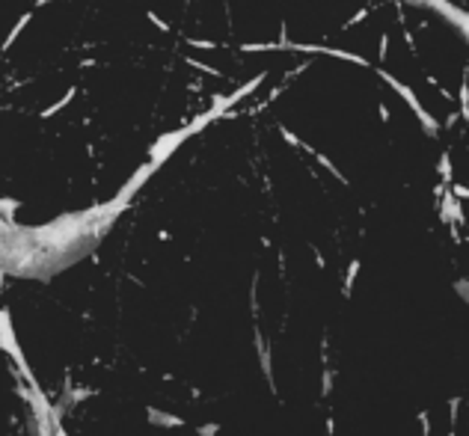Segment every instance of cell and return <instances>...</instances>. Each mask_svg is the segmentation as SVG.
I'll return each mask as SVG.
<instances>
[{"instance_id": "obj_1", "label": "cell", "mask_w": 469, "mask_h": 436, "mask_svg": "<svg viewBox=\"0 0 469 436\" xmlns=\"http://www.w3.org/2000/svg\"><path fill=\"white\" fill-rule=\"evenodd\" d=\"M359 267H362L359 258H353L351 264H348V273H345V279H342V297H345V300H351L353 282H356V276H359Z\"/></svg>"}, {"instance_id": "obj_2", "label": "cell", "mask_w": 469, "mask_h": 436, "mask_svg": "<svg viewBox=\"0 0 469 436\" xmlns=\"http://www.w3.org/2000/svg\"><path fill=\"white\" fill-rule=\"evenodd\" d=\"M461 404H464V395H455V398H449V436H458V422H461Z\"/></svg>"}, {"instance_id": "obj_3", "label": "cell", "mask_w": 469, "mask_h": 436, "mask_svg": "<svg viewBox=\"0 0 469 436\" xmlns=\"http://www.w3.org/2000/svg\"><path fill=\"white\" fill-rule=\"evenodd\" d=\"M333 383H336L333 365H324V371H321V398H327V395L333 392Z\"/></svg>"}, {"instance_id": "obj_4", "label": "cell", "mask_w": 469, "mask_h": 436, "mask_svg": "<svg viewBox=\"0 0 469 436\" xmlns=\"http://www.w3.org/2000/svg\"><path fill=\"white\" fill-rule=\"evenodd\" d=\"M416 422H419L422 436H434V431H431V413H428V410H419V413H416Z\"/></svg>"}, {"instance_id": "obj_5", "label": "cell", "mask_w": 469, "mask_h": 436, "mask_svg": "<svg viewBox=\"0 0 469 436\" xmlns=\"http://www.w3.org/2000/svg\"><path fill=\"white\" fill-rule=\"evenodd\" d=\"M455 294L469 306V279H458V282H455Z\"/></svg>"}, {"instance_id": "obj_6", "label": "cell", "mask_w": 469, "mask_h": 436, "mask_svg": "<svg viewBox=\"0 0 469 436\" xmlns=\"http://www.w3.org/2000/svg\"><path fill=\"white\" fill-rule=\"evenodd\" d=\"M452 193H455L461 202H464V199L469 202V187H467V184H455V187H452Z\"/></svg>"}, {"instance_id": "obj_7", "label": "cell", "mask_w": 469, "mask_h": 436, "mask_svg": "<svg viewBox=\"0 0 469 436\" xmlns=\"http://www.w3.org/2000/svg\"><path fill=\"white\" fill-rule=\"evenodd\" d=\"M336 434V422H333V416H330V419H327V436H333Z\"/></svg>"}]
</instances>
